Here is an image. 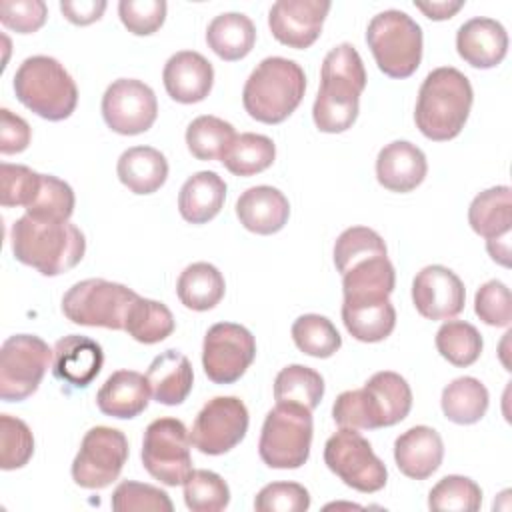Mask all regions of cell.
Returning a JSON list of instances; mask_svg holds the SVG:
<instances>
[{
  "mask_svg": "<svg viewBox=\"0 0 512 512\" xmlns=\"http://www.w3.org/2000/svg\"><path fill=\"white\" fill-rule=\"evenodd\" d=\"M364 88L366 70L358 50L348 42L334 46L324 56L320 88L312 106L316 128L326 134H340L352 128Z\"/></svg>",
  "mask_w": 512,
  "mask_h": 512,
  "instance_id": "obj_1",
  "label": "cell"
},
{
  "mask_svg": "<svg viewBox=\"0 0 512 512\" xmlns=\"http://www.w3.org/2000/svg\"><path fill=\"white\" fill-rule=\"evenodd\" d=\"M12 254L18 262L36 268L42 276H60L72 270L86 252L84 234L70 220H38L20 216L10 230Z\"/></svg>",
  "mask_w": 512,
  "mask_h": 512,
  "instance_id": "obj_2",
  "label": "cell"
},
{
  "mask_svg": "<svg viewBox=\"0 0 512 512\" xmlns=\"http://www.w3.org/2000/svg\"><path fill=\"white\" fill-rule=\"evenodd\" d=\"M412 408V390L404 376L392 370L372 374L358 390L342 392L332 406L340 428L376 430L402 422Z\"/></svg>",
  "mask_w": 512,
  "mask_h": 512,
  "instance_id": "obj_3",
  "label": "cell"
},
{
  "mask_svg": "<svg viewBox=\"0 0 512 512\" xmlns=\"http://www.w3.org/2000/svg\"><path fill=\"white\" fill-rule=\"evenodd\" d=\"M474 102V90L466 74L452 66H440L424 78L414 108L416 128L434 142L456 138Z\"/></svg>",
  "mask_w": 512,
  "mask_h": 512,
  "instance_id": "obj_4",
  "label": "cell"
},
{
  "mask_svg": "<svg viewBox=\"0 0 512 512\" xmlns=\"http://www.w3.org/2000/svg\"><path fill=\"white\" fill-rule=\"evenodd\" d=\"M306 74L290 58L268 56L248 76L242 90V104L250 118L262 124L284 122L302 102Z\"/></svg>",
  "mask_w": 512,
  "mask_h": 512,
  "instance_id": "obj_5",
  "label": "cell"
},
{
  "mask_svg": "<svg viewBox=\"0 0 512 512\" xmlns=\"http://www.w3.org/2000/svg\"><path fill=\"white\" fill-rule=\"evenodd\" d=\"M16 98L44 120L60 122L72 116L78 88L70 72L52 56H28L14 74Z\"/></svg>",
  "mask_w": 512,
  "mask_h": 512,
  "instance_id": "obj_6",
  "label": "cell"
},
{
  "mask_svg": "<svg viewBox=\"0 0 512 512\" xmlns=\"http://www.w3.org/2000/svg\"><path fill=\"white\" fill-rule=\"evenodd\" d=\"M366 44L390 78L412 76L422 60V28L402 10L378 12L366 28Z\"/></svg>",
  "mask_w": 512,
  "mask_h": 512,
  "instance_id": "obj_7",
  "label": "cell"
},
{
  "mask_svg": "<svg viewBox=\"0 0 512 512\" xmlns=\"http://www.w3.org/2000/svg\"><path fill=\"white\" fill-rule=\"evenodd\" d=\"M312 432V410L292 402H276L264 418L258 454L270 468H300L310 456Z\"/></svg>",
  "mask_w": 512,
  "mask_h": 512,
  "instance_id": "obj_8",
  "label": "cell"
},
{
  "mask_svg": "<svg viewBox=\"0 0 512 512\" xmlns=\"http://www.w3.org/2000/svg\"><path fill=\"white\" fill-rule=\"evenodd\" d=\"M138 294L118 282L86 278L62 296V314L80 326L124 330L126 316Z\"/></svg>",
  "mask_w": 512,
  "mask_h": 512,
  "instance_id": "obj_9",
  "label": "cell"
},
{
  "mask_svg": "<svg viewBox=\"0 0 512 512\" xmlns=\"http://www.w3.org/2000/svg\"><path fill=\"white\" fill-rule=\"evenodd\" d=\"M54 350L36 334H14L0 348V398L22 402L32 396L46 370L52 366Z\"/></svg>",
  "mask_w": 512,
  "mask_h": 512,
  "instance_id": "obj_10",
  "label": "cell"
},
{
  "mask_svg": "<svg viewBox=\"0 0 512 512\" xmlns=\"http://www.w3.org/2000/svg\"><path fill=\"white\" fill-rule=\"evenodd\" d=\"M190 432L178 418L152 420L142 438V464L146 472L166 486H180L192 474Z\"/></svg>",
  "mask_w": 512,
  "mask_h": 512,
  "instance_id": "obj_11",
  "label": "cell"
},
{
  "mask_svg": "<svg viewBox=\"0 0 512 512\" xmlns=\"http://www.w3.org/2000/svg\"><path fill=\"white\" fill-rule=\"evenodd\" d=\"M324 462L346 486L372 494L386 486L388 470L372 444L354 428H340L324 444Z\"/></svg>",
  "mask_w": 512,
  "mask_h": 512,
  "instance_id": "obj_12",
  "label": "cell"
},
{
  "mask_svg": "<svg viewBox=\"0 0 512 512\" xmlns=\"http://www.w3.org/2000/svg\"><path fill=\"white\" fill-rule=\"evenodd\" d=\"M128 460V440L122 430L110 426L90 428L72 462V480L86 490L110 486Z\"/></svg>",
  "mask_w": 512,
  "mask_h": 512,
  "instance_id": "obj_13",
  "label": "cell"
},
{
  "mask_svg": "<svg viewBox=\"0 0 512 512\" xmlns=\"http://www.w3.org/2000/svg\"><path fill=\"white\" fill-rule=\"evenodd\" d=\"M256 358V340L248 328L218 322L208 328L202 344V368L214 384H234Z\"/></svg>",
  "mask_w": 512,
  "mask_h": 512,
  "instance_id": "obj_14",
  "label": "cell"
},
{
  "mask_svg": "<svg viewBox=\"0 0 512 512\" xmlns=\"http://www.w3.org/2000/svg\"><path fill=\"white\" fill-rule=\"evenodd\" d=\"M248 420V408L238 396H214L198 412L190 442L202 454H226L244 440Z\"/></svg>",
  "mask_w": 512,
  "mask_h": 512,
  "instance_id": "obj_15",
  "label": "cell"
},
{
  "mask_svg": "<svg viewBox=\"0 0 512 512\" xmlns=\"http://www.w3.org/2000/svg\"><path fill=\"white\" fill-rule=\"evenodd\" d=\"M158 116L154 90L136 78L114 80L102 96V118L106 126L122 136H136L152 128Z\"/></svg>",
  "mask_w": 512,
  "mask_h": 512,
  "instance_id": "obj_16",
  "label": "cell"
},
{
  "mask_svg": "<svg viewBox=\"0 0 512 512\" xmlns=\"http://www.w3.org/2000/svg\"><path fill=\"white\" fill-rule=\"evenodd\" d=\"M330 6L328 0H278L268 12L270 32L280 44L304 50L322 34Z\"/></svg>",
  "mask_w": 512,
  "mask_h": 512,
  "instance_id": "obj_17",
  "label": "cell"
},
{
  "mask_svg": "<svg viewBox=\"0 0 512 512\" xmlns=\"http://www.w3.org/2000/svg\"><path fill=\"white\" fill-rule=\"evenodd\" d=\"M466 290L456 272L442 264L424 266L412 280V302L428 320H450L464 308Z\"/></svg>",
  "mask_w": 512,
  "mask_h": 512,
  "instance_id": "obj_18",
  "label": "cell"
},
{
  "mask_svg": "<svg viewBox=\"0 0 512 512\" xmlns=\"http://www.w3.org/2000/svg\"><path fill=\"white\" fill-rule=\"evenodd\" d=\"M162 82L172 100L180 104H196L210 94L214 68L200 52L180 50L166 60Z\"/></svg>",
  "mask_w": 512,
  "mask_h": 512,
  "instance_id": "obj_19",
  "label": "cell"
},
{
  "mask_svg": "<svg viewBox=\"0 0 512 512\" xmlns=\"http://www.w3.org/2000/svg\"><path fill=\"white\" fill-rule=\"evenodd\" d=\"M456 50L472 68H494L508 52V32L494 18H470L456 32Z\"/></svg>",
  "mask_w": 512,
  "mask_h": 512,
  "instance_id": "obj_20",
  "label": "cell"
},
{
  "mask_svg": "<svg viewBox=\"0 0 512 512\" xmlns=\"http://www.w3.org/2000/svg\"><path fill=\"white\" fill-rule=\"evenodd\" d=\"M426 172L424 152L408 140H394L376 156V180L390 192H412L424 182Z\"/></svg>",
  "mask_w": 512,
  "mask_h": 512,
  "instance_id": "obj_21",
  "label": "cell"
},
{
  "mask_svg": "<svg viewBox=\"0 0 512 512\" xmlns=\"http://www.w3.org/2000/svg\"><path fill=\"white\" fill-rule=\"evenodd\" d=\"M102 364V346L88 336L68 334L54 344L52 372L74 388H86L100 374Z\"/></svg>",
  "mask_w": 512,
  "mask_h": 512,
  "instance_id": "obj_22",
  "label": "cell"
},
{
  "mask_svg": "<svg viewBox=\"0 0 512 512\" xmlns=\"http://www.w3.org/2000/svg\"><path fill=\"white\" fill-rule=\"evenodd\" d=\"M444 442L430 426H412L394 442L398 470L414 480L430 478L442 464Z\"/></svg>",
  "mask_w": 512,
  "mask_h": 512,
  "instance_id": "obj_23",
  "label": "cell"
},
{
  "mask_svg": "<svg viewBox=\"0 0 512 512\" xmlns=\"http://www.w3.org/2000/svg\"><path fill=\"white\" fill-rule=\"evenodd\" d=\"M236 216L246 230L268 236L286 226L290 204L288 198L274 186H252L236 200Z\"/></svg>",
  "mask_w": 512,
  "mask_h": 512,
  "instance_id": "obj_24",
  "label": "cell"
},
{
  "mask_svg": "<svg viewBox=\"0 0 512 512\" xmlns=\"http://www.w3.org/2000/svg\"><path fill=\"white\" fill-rule=\"evenodd\" d=\"M150 402V386L136 370H116L96 392L98 410L106 416L130 420L140 416Z\"/></svg>",
  "mask_w": 512,
  "mask_h": 512,
  "instance_id": "obj_25",
  "label": "cell"
},
{
  "mask_svg": "<svg viewBox=\"0 0 512 512\" xmlns=\"http://www.w3.org/2000/svg\"><path fill=\"white\" fill-rule=\"evenodd\" d=\"M150 394L156 402L166 406L182 404L192 392L194 372L190 360L178 350L158 354L146 370Z\"/></svg>",
  "mask_w": 512,
  "mask_h": 512,
  "instance_id": "obj_26",
  "label": "cell"
},
{
  "mask_svg": "<svg viewBox=\"0 0 512 512\" xmlns=\"http://www.w3.org/2000/svg\"><path fill=\"white\" fill-rule=\"evenodd\" d=\"M226 200V182L212 170L192 174L180 188L178 212L190 224H206L218 216Z\"/></svg>",
  "mask_w": 512,
  "mask_h": 512,
  "instance_id": "obj_27",
  "label": "cell"
},
{
  "mask_svg": "<svg viewBox=\"0 0 512 512\" xmlns=\"http://www.w3.org/2000/svg\"><path fill=\"white\" fill-rule=\"evenodd\" d=\"M116 174L130 192L154 194L168 178V160L152 146H132L120 154Z\"/></svg>",
  "mask_w": 512,
  "mask_h": 512,
  "instance_id": "obj_28",
  "label": "cell"
},
{
  "mask_svg": "<svg viewBox=\"0 0 512 512\" xmlns=\"http://www.w3.org/2000/svg\"><path fill=\"white\" fill-rule=\"evenodd\" d=\"M396 286V272L388 256H372L356 262L342 274L344 302L384 300Z\"/></svg>",
  "mask_w": 512,
  "mask_h": 512,
  "instance_id": "obj_29",
  "label": "cell"
},
{
  "mask_svg": "<svg viewBox=\"0 0 512 512\" xmlns=\"http://www.w3.org/2000/svg\"><path fill=\"white\" fill-rule=\"evenodd\" d=\"M206 42L218 58L226 62L242 60L254 48L256 26L242 12H224L208 24Z\"/></svg>",
  "mask_w": 512,
  "mask_h": 512,
  "instance_id": "obj_30",
  "label": "cell"
},
{
  "mask_svg": "<svg viewBox=\"0 0 512 512\" xmlns=\"http://www.w3.org/2000/svg\"><path fill=\"white\" fill-rule=\"evenodd\" d=\"M226 292L222 272L210 262L188 264L176 282L178 300L194 312H206L220 304Z\"/></svg>",
  "mask_w": 512,
  "mask_h": 512,
  "instance_id": "obj_31",
  "label": "cell"
},
{
  "mask_svg": "<svg viewBox=\"0 0 512 512\" xmlns=\"http://www.w3.org/2000/svg\"><path fill=\"white\" fill-rule=\"evenodd\" d=\"M342 322L360 342H382L396 326V310L390 298L342 302Z\"/></svg>",
  "mask_w": 512,
  "mask_h": 512,
  "instance_id": "obj_32",
  "label": "cell"
},
{
  "mask_svg": "<svg viewBox=\"0 0 512 512\" xmlns=\"http://www.w3.org/2000/svg\"><path fill=\"white\" fill-rule=\"evenodd\" d=\"M470 228L490 240L510 234L512 228V190L510 186H492L470 202L468 208Z\"/></svg>",
  "mask_w": 512,
  "mask_h": 512,
  "instance_id": "obj_33",
  "label": "cell"
},
{
  "mask_svg": "<svg viewBox=\"0 0 512 512\" xmlns=\"http://www.w3.org/2000/svg\"><path fill=\"white\" fill-rule=\"evenodd\" d=\"M488 390L474 376L454 378L444 390L440 398V406L444 416L454 424H476L488 410Z\"/></svg>",
  "mask_w": 512,
  "mask_h": 512,
  "instance_id": "obj_34",
  "label": "cell"
},
{
  "mask_svg": "<svg viewBox=\"0 0 512 512\" xmlns=\"http://www.w3.org/2000/svg\"><path fill=\"white\" fill-rule=\"evenodd\" d=\"M274 158L276 146L272 138L256 132H242L228 144L220 162L234 176H254L270 168Z\"/></svg>",
  "mask_w": 512,
  "mask_h": 512,
  "instance_id": "obj_35",
  "label": "cell"
},
{
  "mask_svg": "<svg viewBox=\"0 0 512 512\" xmlns=\"http://www.w3.org/2000/svg\"><path fill=\"white\" fill-rule=\"evenodd\" d=\"M170 308L158 300L138 296L128 310L124 330L140 344H156L174 332Z\"/></svg>",
  "mask_w": 512,
  "mask_h": 512,
  "instance_id": "obj_36",
  "label": "cell"
},
{
  "mask_svg": "<svg viewBox=\"0 0 512 512\" xmlns=\"http://www.w3.org/2000/svg\"><path fill=\"white\" fill-rule=\"evenodd\" d=\"M324 396V378L310 366L290 364L276 374L274 400L314 410Z\"/></svg>",
  "mask_w": 512,
  "mask_h": 512,
  "instance_id": "obj_37",
  "label": "cell"
},
{
  "mask_svg": "<svg viewBox=\"0 0 512 512\" xmlns=\"http://www.w3.org/2000/svg\"><path fill=\"white\" fill-rule=\"evenodd\" d=\"M234 136L236 132L230 122L212 114H204L188 124L186 146L196 160H220Z\"/></svg>",
  "mask_w": 512,
  "mask_h": 512,
  "instance_id": "obj_38",
  "label": "cell"
},
{
  "mask_svg": "<svg viewBox=\"0 0 512 512\" xmlns=\"http://www.w3.org/2000/svg\"><path fill=\"white\" fill-rule=\"evenodd\" d=\"M482 336L470 322L448 320L436 332V348L452 366H472L482 354Z\"/></svg>",
  "mask_w": 512,
  "mask_h": 512,
  "instance_id": "obj_39",
  "label": "cell"
},
{
  "mask_svg": "<svg viewBox=\"0 0 512 512\" xmlns=\"http://www.w3.org/2000/svg\"><path fill=\"white\" fill-rule=\"evenodd\" d=\"M292 340L300 352L314 358H330L342 346L332 320L320 314H302L292 324Z\"/></svg>",
  "mask_w": 512,
  "mask_h": 512,
  "instance_id": "obj_40",
  "label": "cell"
},
{
  "mask_svg": "<svg viewBox=\"0 0 512 512\" xmlns=\"http://www.w3.org/2000/svg\"><path fill=\"white\" fill-rule=\"evenodd\" d=\"M372 256H388V248L382 236L368 226L346 228L334 242V264L340 274Z\"/></svg>",
  "mask_w": 512,
  "mask_h": 512,
  "instance_id": "obj_41",
  "label": "cell"
},
{
  "mask_svg": "<svg viewBox=\"0 0 512 512\" xmlns=\"http://www.w3.org/2000/svg\"><path fill=\"white\" fill-rule=\"evenodd\" d=\"M482 504L480 486L460 474H450L438 480L428 494L430 510H454V512H476Z\"/></svg>",
  "mask_w": 512,
  "mask_h": 512,
  "instance_id": "obj_42",
  "label": "cell"
},
{
  "mask_svg": "<svg viewBox=\"0 0 512 512\" xmlns=\"http://www.w3.org/2000/svg\"><path fill=\"white\" fill-rule=\"evenodd\" d=\"M74 190L68 182L52 176V174H42L40 178V188L26 208V214L38 220H70L74 212Z\"/></svg>",
  "mask_w": 512,
  "mask_h": 512,
  "instance_id": "obj_43",
  "label": "cell"
},
{
  "mask_svg": "<svg viewBox=\"0 0 512 512\" xmlns=\"http://www.w3.org/2000/svg\"><path fill=\"white\" fill-rule=\"evenodd\" d=\"M184 502L192 512H220L230 504V488L212 470H192L186 478Z\"/></svg>",
  "mask_w": 512,
  "mask_h": 512,
  "instance_id": "obj_44",
  "label": "cell"
},
{
  "mask_svg": "<svg viewBox=\"0 0 512 512\" xmlns=\"http://www.w3.org/2000/svg\"><path fill=\"white\" fill-rule=\"evenodd\" d=\"M34 454V436L28 424L16 416L0 414V468H24Z\"/></svg>",
  "mask_w": 512,
  "mask_h": 512,
  "instance_id": "obj_45",
  "label": "cell"
},
{
  "mask_svg": "<svg viewBox=\"0 0 512 512\" xmlns=\"http://www.w3.org/2000/svg\"><path fill=\"white\" fill-rule=\"evenodd\" d=\"M110 506L116 512H134V510L172 512L174 510V504L164 490H160L158 486L134 482V480H124L114 488Z\"/></svg>",
  "mask_w": 512,
  "mask_h": 512,
  "instance_id": "obj_46",
  "label": "cell"
},
{
  "mask_svg": "<svg viewBox=\"0 0 512 512\" xmlns=\"http://www.w3.org/2000/svg\"><path fill=\"white\" fill-rule=\"evenodd\" d=\"M40 172H34L32 168L24 164H0V204L4 208L12 206H24L28 208L34 200L38 188H40Z\"/></svg>",
  "mask_w": 512,
  "mask_h": 512,
  "instance_id": "obj_47",
  "label": "cell"
},
{
  "mask_svg": "<svg viewBox=\"0 0 512 512\" xmlns=\"http://www.w3.org/2000/svg\"><path fill=\"white\" fill-rule=\"evenodd\" d=\"M474 312L476 316L488 324L506 328L512 322V298L510 290L500 280L484 282L474 296Z\"/></svg>",
  "mask_w": 512,
  "mask_h": 512,
  "instance_id": "obj_48",
  "label": "cell"
},
{
  "mask_svg": "<svg viewBox=\"0 0 512 512\" xmlns=\"http://www.w3.org/2000/svg\"><path fill=\"white\" fill-rule=\"evenodd\" d=\"M310 508V492L298 482L266 484L254 498L256 512H304Z\"/></svg>",
  "mask_w": 512,
  "mask_h": 512,
  "instance_id": "obj_49",
  "label": "cell"
},
{
  "mask_svg": "<svg viewBox=\"0 0 512 512\" xmlns=\"http://www.w3.org/2000/svg\"><path fill=\"white\" fill-rule=\"evenodd\" d=\"M166 2L164 0H120L118 16L128 32L136 36H150L166 20Z\"/></svg>",
  "mask_w": 512,
  "mask_h": 512,
  "instance_id": "obj_50",
  "label": "cell"
},
{
  "mask_svg": "<svg viewBox=\"0 0 512 512\" xmlns=\"http://www.w3.org/2000/svg\"><path fill=\"white\" fill-rule=\"evenodd\" d=\"M48 18V6L42 0H2L0 22L18 32L32 34L44 26Z\"/></svg>",
  "mask_w": 512,
  "mask_h": 512,
  "instance_id": "obj_51",
  "label": "cell"
},
{
  "mask_svg": "<svg viewBox=\"0 0 512 512\" xmlns=\"http://www.w3.org/2000/svg\"><path fill=\"white\" fill-rule=\"evenodd\" d=\"M30 138H32V132L28 122L22 116L10 112L8 108H2L0 110V152L4 156L24 152L30 144Z\"/></svg>",
  "mask_w": 512,
  "mask_h": 512,
  "instance_id": "obj_52",
  "label": "cell"
},
{
  "mask_svg": "<svg viewBox=\"0 0 512 512\" xmlns=\"http://www.w3.org/2000/svg\"><path fill=\"white\" fill-rule=\"evenodd\" d=\"M60 10L64 18L76 26H88L102 18L106 10L104 0H62Z\"/></svg>",
  "mask_w": 512,
  "mask_h": 512,
  "instance_id": "obj_53",
  "label": "cell"
},
{
  "mask_svg": "<svg viewBox=\"0 0 512 512\" xmlns=\"http://www.w3.org/2000/svg\"><path fill=\"white\" fill-rule=\"evenodd\" d=\"M414 6L426 14V18L430 20H448L452 18L462 6L464 0H440V2H414Z\"/></svg>",
  "mask_w": 512,
  "mask_h": 512,
  "instance_id": "obj_54",
  "label": "cell"
},
{
  "mask_svg": "<svg viewBox=\"0 0 512 512\" xmlns=\"http://www.w3.org/2000/svg\"><path fill=\"white\" fill-rule=\"evenodd\" d=\"M486 250L494 262L502 266H510V234L486 240Z\"/></svg>",
  "mask_w": 512,
  "mask_h": 512,
  "instance_id": "obj_55",
  "label": "cell"
}]
</instances>
